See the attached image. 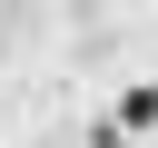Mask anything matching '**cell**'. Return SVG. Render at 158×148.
<instances>
[{
  "label": "cell",
  "instance_id": "1",
  "mask_svg": "<svg viewBox=\"0 0 158 148\" xmlns=\"http://www.w3.org/2000/svg\"><path fill=\"white\" fill-rule=\"evenodd\" d=\"M158 118V89H128V109H118V128H148Z\"/></svg>",
  "mask_w": 158,
  "mask_h": 148
}]
</instances>
